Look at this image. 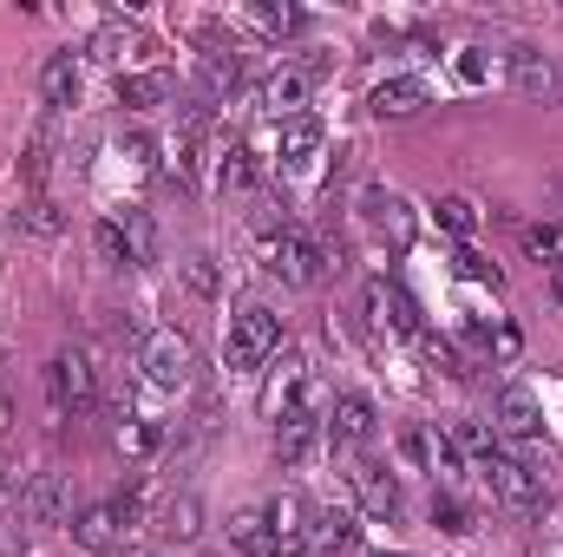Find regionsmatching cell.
Instances as JSON below:
<instances>
[{"instance_id":"1","label":"cell","mask_w":563,"mask_h":557,"mask_svg":"<svg viewBox=\"0 0 563 557\" xmlns=\"http://www.w3.org/2000/svg\"><path fill=\"white\" fill-rule=\"evenodd\" d=\"M276 348H282V315L276 308L250 302V308L230 315V335H223V368H230V374H256Z\"/></svg>"},{"instance_id":"2","label":"cell","mask_w":563,"mask_h":557,"mask_svg":"<svg viewBox=\"0 0 563 557\" xmlns=\"http://www.w3.org/2000/svg\"><path fill=\"white\" fill-rule=\"evenodd\" d=\"M46 401H53L59 419H79L99 407V374H92V361L79 348H66V354L46 361Z\"/></svg>"},{"instance_id":"3","label":"cell","mask_w":563,"mask_h":557,"mask_svg":"<svg viewBox=\"0 0 563 557\" xmlns=\"http://www.w3.org/2000/svg\"><path fill=\"white\" fill-rule=\"evenodd\" d=\"M139 368H144V381H151L157 394H184V387H190V374H197V348H190V335L157 328V335H144Z\"/></svg>"},{"instance_id":"4","label":"cell","mask_w":563,"mask_h":557,"mask_svg":"<svg viewBox=\"0 0 563 557\" xmlns=\"http://www.w3.org/2000/svg\"><path fill=\"white\" fill-rule=\"evenodd\" d=\"M263 414L269 419H288V414H328V387L308 374V361H282L276 374H269V387H263Z\"/></svg>"},{"instance_id":"5","label":"cell","mask_w":563,"mask_h":557,"mask_svg":"<svg viewBox=\"0 0 563 557\" xmlns=\"http://www.w3.org/2000/svg\"><path fill=\"white\" fill-rule=\"evenodd\" d=\"M478 472H485V485H492V499H498V505H511V512H525V518H538V512H544V479H538L518 452H505V446H498Z\"/></svg>"},{"instance_id":"6","label":"cell","mask_w":563,"mask_h":557,"mask_svg":"<svg viewBox=\"0 0 563 557\" xmlns=\"http://www.w3.org/2000/svg\"><path fill=\"white\" fill-rule=\"evenodd\" d=\"M269 270L282 282H295V288H314V282H328V250L314 237H301V230H282L269 243Z\"/></svg>"},{"instance_id":"7","label":"cell","mask_w":563,"mask_h":557,"mask_svg":"<svg viewBox=\"0 0 563 557\" xmlns=\"http://www.w3.org/2000/svg\"><path fill=\"white\" fill-rule=\"evenodd\" d=\"M20 518H26L33 532L73 525V485H66L59 472H40V479H26V485H20Z\"/></svg>"},{"instance_id":"8","label":"cell","mask_w":563,"mask_h":557,"mask_svg":"<svg viewBox=\"0 0 563 557\" xmlns=\"http://www.w3.org/2000/svg\"><path fill=\"white\" fill-rule=\"evenodd\" d=\"M400 452H407V466L432 472L439 485L465 479V452H459V439H452V433H439V426H420V433H407V439H400Z\"/></svg>"},{"instance_id":"9","label":"cell","mask_w":563,"mask_h":557,"mask_svg":"<svg viewBox=\"0 0 563 557\" xmlns=\"http://www.w3.org/2000/svg\"><path fill=\"white\" fill-rule=\"evenodd\" d=\"M505 73H511V86H518L525 99H544V106L563 99V66L551 59V53H538V46H511Z\"/></svg>"},{"instance_id":"10","label":"cell","mask_w":563,"mask_h":557,"mask_svg":"<svg viewBox=\"0 0 563 557\" xmlns=\"http://www.w3.org/2000/svg\"><path fill=\"white\" fill-rule=\"evenodd\" d=\"M367 321H374L380 335H420V302H413L400 282L374 276L367 282Z\"/></svg>"},{"instance_id":"11","label":"cell","mask_w":563,"mask_h":557,"mask_svg":"<svg viewBox=\"0 0 563 557\" xmlns=\"http://www.w3.org/2000/svg\"><path fill=\"white\" fill-rule=\"evenodd\" d=\"M321 426H328L334 446H367V439H374V401H367V394H334Z\"/></svg>"},{"instance_id":"12","label":"cell","mask_w":563,"mask_h":557,"mask_svg":"<svg viewBox=\"0 0 563 557\" xmlns=\"http://www.w3.org/2000/svg\"><path fill=\"white\" fill-rule=\"evenodd\" d=\"M426 106H432V92H426V79H380L374 92H367V112L374 119H420Z\"/></svg>"},{"instance_id":"13","label":"cell","mask_w":563,"mask_h":557,"mask_svg":"<svg viewBox=\"0 0 563 557\" xmlns=\"http://www.w3.org/2000/svg\"><path fill=\"white\" fill-rule=\"evenodd\" d=\"M367 223H374V237H380L387 250H413V237H420L413 204H400V197H387V190L367 197Z\"/></svg>"},{"instance_id":"14","label":"cell","mask_w":563,"mask_h":557,"mask_svg":"<svg viewBox=\"0 0 563 557\" xmlns=\"http://www.w3.org/2000/svg\"><path fill=\"white\" fill-rule=\"evenodd\" d=\"M263 112L276 119V125H288V119H301V106H308V73L301 66H282V73H269L263 79Z\"/></svg>"},{"instance_id":"15","label":"cell","mask_w":563,"mask_h":557,"mask_svg":"<svg viewBox=\"0 0 563 557\" xmlns=\"http://www.w3.org/2000/svg\"><path fill=\"white\" fill-rule=\"evenodd\" d=\"M276 157H282V171H288V177H308V171L321 164V125H314L308 112H301V119H288V125H282Z\"/></svg>"},{"instance_id":"16","label":"cell","mask_w":563,"mask_h":557,"mask_svg":"<svg viewBox=\"0 0 563 557\" xmlns=\"http://www.w3.org/2000/svg\"><path fill=\"white\" fill-rule=\"evenodd\" d=\"M492 414H498V426H492V433H505V439H538V433H544V414H538L531 387H505Z\"/></svg>"},{"instance_id":"17","label":"cell","mask_w":563,"mask_h":557,"mask_svg":"<svg viewBox=\"0 0 563 557\" xmlns=\"http://www.w3.org/2000/svg\"><path fill=\"white\" fill-rule=\"evenodd\" d=\"M308 545L321 557H341L361 545V512H347V505H334V512H321L314 525H308Z\"/></svg>"},{"instance_id":"18","label":"cell","mask_w":563,"mask_h":557,"mask_svg":"<svg viewBox=\"0 0 563 557\" xmlns=\"http://www.w3.org/2000/svg\"><path fill=\"white\" fill-rule=\"evenodd\" d=\"M112 223H119V243H125V270H151L157 263V223H151V210H125Z\"/></svg>"},{"instance_id":"19","label":"cell","mask_w":563,"mask_h":557,"mask_svg":"<svg viewBox=\"0 0 563 557\" xmlns=\"http://www.w3.org/2000/svg\"><path fill=\"white\" fill-rule=\"evenodd\" d=\"M79 53H53L46 59V73H40V92H46V106L53 112H66V106H79Z\"/></svg>"},{"instance_id":"20","label":"cell","mask_w":563,"mask_h":557,"mask_svg":"<svg viewBox=\"0 0 563 557\" xmlns=\"http://www.w3.org/2000/svg\"><path fill=\"white\" fill-rule=\"evenodd\" d=\"M354 492H361V512H374V518H394L400 512V479L387 466H361L354 472Z\"/></svg>"},{"instance_id":"21","label":"cell","mask_w":563,"mask_h":557,"mask_svg":"<svg viewBox=\"0 0 563 557\" xmlns=\"http://www.w3.org/2000/svg\"><path fill=\"white\" fill-rule=\"evenodd\" d=\"M263 512H269V532H276L282 557H295L301 545H308V505H301L295 492H282L276 505H263Z\"/></svg>"},{"instance_id":"22","label":"cell","mask_w":563,"mask_h":557,"mask_svg":"<svg viewBox=\"0 0 563 557\" xmlns=\"http://www.w3.org/2000/svg\"><path fill=\"white\" fill-rule=\"evenodd\" d=\"M314 439H321V414L276 419V459H282V466H301V459L314 452Z\"/></svg>"},{"instance_id":"23","label":"cell","mask_w":563,"mask_h":557,"mask_svg":"<svg viewBox=\"0 0 563 557\" xmlns=\"http://www.w3.org/2000/svg\"><path fill=\"white\" fill-rule=\"evenodd\" d=\"M230 545L243 557H282L276 532H269V512H236L230 518Z\"/></svg>"},{"instance_id":"24","label":"cell","mask_w":563,"mask_h":557,"mask_svg":"<svg viewBox=\"0 0 563 557\" xmlns=\"http://www.w3.org/2000/svg\"><path fill=\"white\" fill-rule=\"evenodd\" d=\"M432 217H439V230H445V237H459V243H465V237H478V223H485V210H478L472 197H432Z\"/></svg>"},{"instance_id":"25","label":"cell","mask_w":563,"mask_h":557,"mask_svg":"<svg viewBox=\"0 0 563 557\" xmlns=\"http://www.w3.org/2000/svg\"><path fill=\"white\" fill-rule=\"evenodd\" d=\"M236 79H243L236 46H223V53H210V59H203V99H230V92H236Z\"/></svg>"},{"instance_id":"26","label":"cell","mask_w":563,"mask_h":557,"mask_svg":"<svg viewBox=\"0 0 563 557\" xmlns=\"http://www.w3.org/2000/svg\"><path fill=\"white\" fill-rule=\"evenodd\" d=\"M217 184H223V190H250V184H256V151H250V144L217 151Z\"/></svg>"},{"instance_id":"27","label":"cell","mask_w":563,"mask_h":557,"mask_svg":"<svg viewBox=\"0 0 563 557\" xmlns=\"http://www.w3.org/2000/svg\"><path fill=\"white\" fill-rule=\"evenodd\" d=\"M157 439H164V433H157L151 419H139V414H119V426H112V446H119V452H132V459L157 452Z\"/></svg>"},{"instance_id":"28","label":"cell","mask_w":563,"mask_h":557,"mask_svg":"<svg viewBox=\"0 0 563 557\" xmlns=\"http://www.w3.org/2000/svg\"><path fill=\"white\" fill-rule=\"evenodd\" d=\"M525 256L563 270V223H525Z\"/></svg>"},{"instance_id":"29","label":"cell","mask_w":563,"mask_h":557,"mask_svg":"<svg viewBox=\"0 0 563 557\" xmlns=\"http://www.w3.org/2000/svg\"><path fill=\"white\" fill-rule=\"evenodd\" d=\"M119 99H125V106H164V99H170V79H164V73H125V79H119Z\"/></svg>"},{"instance_id":"30","label":"cell","mask_w":563,"mask_h":557,"mask_svg":"<svg viewBox=\"0 0 563 557\" xmlns=\"http://www.w3.org/2000/svg\"><path fill=\"white\" fill-rule=\"evenodd\" d=\"M452 79L459 86H492L498 79V59L485 46H465V53H452Z\"/></svg>"},{"instance_id":"31","label":"cell","mask_w":563,"mask_h":557,"mask_svg":"<svg viewBox=\"0 0 563 557\" xmlns=\"http://www.w3.org/2000/svg\"><path fill=\"white\" fill-rule=\"evenodd\" d=\"M250 20H256L263 33H276V40L301 33V7H288V0H256V7H250Z\"/></svg>"},{"instance_id":"32","label":"cell","mask_w":563,"mask_h":557,"mask_svg":"<svg viewBox=\"0 0 563 557\" xmlns=\"http://www.w3.org/2000/svg\"><path fill=\"white\" fill-rule=\"evenodd\" d=\"M432 525L459 538V532H472V512H465V505H459L452 492H432Z\"/></svg>"},{"instance_id":"33","label":"cell","mask_w":563,"mask_h":557,"mask_svg":"<svg viewBox=\"0 0 563 557\" xmlns=\"http://www.w3.org/2000/svg\"><path fill=\"white\" fill-rule=\"evenodd\" d=\"M20 223H26V230H33V237H59V230H66V217H59V210H53V204H46V197H33V204H26V210H20Z\"/></svg>"},{"instance_id":"34","label":"cell","mask_w":563,"mask_h":557,"mask_svg":"<svg viewBox=\"0 0 563 557\" xmlns=\"http://www.w3.org/2000/svg\"><path fill=\"white\" fill-rule=\"evenodd\" d=\"M478 341H485L498 361H511V354H518V328H511V321H485V328H478Z\"/></svg>"},{"instance_id":"35","label":"cell","mask_w":563,"mask_h":557,"mask_svg":"<svg viewBox=\"0 0 563 557\" xmlns=\"http://www.w3.org/2000/svg\"><path fill=\"white\" fill-rule=\"evenodd\" d=\"M184 282H190V295H217V256H190Z\"/></svg>"},{"instance_id":"36","label":"cell","mask_w":563,"mask_h":557,"mask_svg":"<svg viewBox=\"0 0 563 557\" xmlns=\"http://www.w3.org/2000/svg\"><path fill=\"white\" fill-rule=\"evenodd\" d=\"M452 263H459V276H465V282H485V288H498V282H505L492 263H485V256H478V250H459Z\"/></svg>"},{"instance_id":"37","label":"cell","mask_w":563,"mask_h":557,"mask_svg":"<svg viewBox=\"0 0 563 557\" xmlns=\"http://www.w3.org/2000/svg\"><path fill=\"white\" fill-rule=\"evenodd\" d=\"M125 53H132V33H125V26H106V33L92 40V59H125Z\"/></svg>"},{"instance_id":"38","label":"cell","mask_w":563,"mask_h":557,"mask_svg":"<svg viewBox=\"0 0 563 557\" xmlns=\"http://www.w3.org/2000/svg\"><path fill=\"white\" fill-rule=\"evenodd\" d=\"M99 256H106V263H119V270H125V243H119V223H112V217H106V223H99Z\"/></svg>"},{"instance_id":"39","label":"cell","mask_w":563,"mask_h":557,"mask_svg":"<svg viewBox=\"0 0 563 557\" xmlns=\"http://www.w3.org/2000/svg\"><path fill=\"white\" fill-rule=\"evenodd\" d=\"M170 532H177V538H197V499H177V505H170Z\"/></svg>"},{"instance_id":"40","label":"cell","mask_w":563,"mask_h":557,"mask_svg":"<svg viewBox=\"0 0 563 557\" xmlns=\"http://www.w3.org/2000/svg\"><path fill=\"white\" fill-rule=\"evenodd\" d=\"M551 295H558V308H563V270H551Z\"/></svg>"},{"instance_id":"41","label":"cell","mask_w":563,"mask_h":557,"mask_svg":"<svg viewBox=\"0 0 563 557\" xmlns=\"http://www.w3.org/2000/svg\"><path fill=\"white\" fill-rule=\"evenodd\" d=\"M7 426H13V407H7V394H0V433H7Z\"/></svg>"},{"instance_id":"42","label":"cell","mask_w":563,"mask_h":557,"mask_svg":"<svg viewBox=\"0 0 563 557\" xmlns=\"http://www.w3.org/2000/svg\"><path fill=\"white\" fill-rule=\"evenodd\" d=\"M374 557H400V551H374Z\"/></svg>"},{"instance_id":"43","label":"cell","mask_w":563,"mask_h":557,"mask_svg":"<svg viewBox=\"0 0 563 557\" xmlns=\"http://www.w3.org/2000/svg\"><path fill=\"white\" fill-rule=\"evenodd\" d=\"M0 492H7V479H0Z\"/></svg>"}]
</instances>
